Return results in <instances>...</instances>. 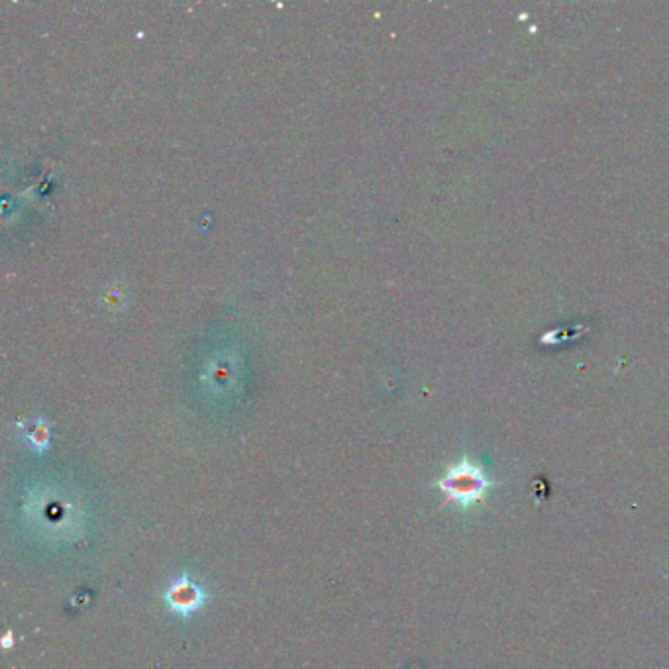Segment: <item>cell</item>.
Listing matches in <instances>:
<instances>
[{
	"instance_id": "1",
	"label": "cell",
	"mask_w": 669,
	"mask_h": 669,
	"mask_svg": "<svg viewBox=\"0 0 669 669\" xmlns=\"http://www.w3.org/2000/svg\"><path fill=\"white\" fill-rule=\"evenodd\" d=\"M491 485L493 483L481 467L467 462L450 467L440 479V489L444 491L448 503H456L465 509L481 503Z\"/></svg>"
},
{
	"instance_id": "2",
	"label": "cell",
	"mask_w": 669,
	"mask_h": 669,
	"mask_svg": "<svg viewBox=\"0 0 669 669\" xmlns=\"http://www.w3.org/2000/svg\"><path fill=\"white\" fill-rule=\"evenodd\" d=\"M203 589L193 583L187 575L179 577L165 593V601L173 613L179 617H193L205 605Z\"/></svg>"
}]
</instances>
